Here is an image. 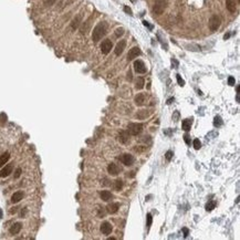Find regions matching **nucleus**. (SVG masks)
<instances>
[{"instance_id": "nucleus-1", "label": "nucleus", "mask_w": 240, "mask_h": 240, "mask_svg": "<svg viewBox=\"0 0 240 240\" xmlns=\"http://www.w3.org/2000/svg\"><path fill=\"white\" fill-rule=\"evenodd\" d=\"M107 31V23L106 22H104V21H102V22H100V23H97L95 26V28L93 29V32H92V40L94 42H97L100 41L101 39L105 35V33H106Z\"/></svg>"}, {"instance_id": "nucleus-2", "label": "nucleus", "mask_w": 240, "mask_h": 240, "mask_svg": "<svg viewBox=\"0 0 240 240\" xmlns=\"http://www.w3.org/2000/svg\"><path fill=\"white\" fill-rule=\"evenodd\" d=\"M167 7V1L166 0H156L154 6H153V12L156 14H162Z\"/></svg>"}, {"instance_id": "nucleus-3", "label": "nucleus", "mask_w": 240, "mask_h": 240, "mask_svg": "<svg viewBox=\"0 0 240 240\" xmlns=\"http://www.w3.org/2000/svg\"><path fill=\"white\" fill-rule=\"evenodd\" d=\"M220 24H221V20L217 14H214L213 17L209 19V29L211 31H217L219 29Z\"/></svg>"}, {"instance_id": "nucleus-4", "label": "nucleus", "mask_w": 240, "mask_h": 240, "mask_svg": "<svg viewBox=\"0 0 240 240\" xmlns=\"http://www.w3.org/2000/svg\"><path fill=\"white\" fill-rule=\"evenodd\" d=\"M128 132H130L131 135H134V136H136L138 134L141 133L142 130H143V124L141 123H132L128 125Z\"/></svg>"}, {"instance_id": "nucleus-5", "label": "nucleus", "mask_w": 240, "mask_h": 240, "mask_svg": "<svg viewBox=\"0 0 240 240\" xmlns=\"http://www.w3.org/2000/svg\"><path fill=\"white\" fill-rule=\"evenodd\" d=\"M134 70L136 73L144 74V73H146V65L142 60H136L134 62Z\"/></svg>"}, {"instance_id": "nucleus-6", "label": "nucleus", "mask_w": 240, "mask_h": 240, "mask_svg": "<svg viewBox=\"0 0 240 240\" xmlns=\"http://www.w3.org/2000/svg\"><path fill=\"white\" fill-rule=\"evenodd\" d=\"M113 48V43L111 40L106 39V40H104V41L101 43V51H102L103 54H107V53H110V51L112 50Z\"/></svg>"}, {"instance_id": "nucleus-7", "label": "nucleus", "mask_w": 240, "mask_h": 240, "mask_svg": "<svg viewBox=\"0 0 240 240\" xmlns=\"http://www.w3.org/2000/svg\"><path fill=\"white\" fill-rule=\"evenodd\" d=\"M107 171L112 176H116L120 174V171H122V167L118 166L117 164H115V163H111L109 165V167H107Z\"/></svg>"}, {"instance_id": "nucleus-8", "label": "nucleus", "mask_w": 240, "mask_h": 240, "mask_svg": "<svg viewBox=\"0 0 240 240\" xmlns=\"http://www.w3.org/2000/svg\"><path fill=\"white\" fill-rule=\"evenodd\" d=\"M141 50H140V48H137V47H134V48H132L128 51V54H127V61H132V60H134L135 58H137L138 55H141Z\"/></svg>"}, {"instance_id": "nucleus-9", "label": "nucleus", "mask_w": 240, "mask_h": 240, "mask_svg": "<svg viewBox=\"0 0 240 240\" xmlns=\"http://www.w3.org/2000/svg\"><path fill=\"white\" fill-rule=\"evenodd\" d=\"M112 230H113L112 225H111L109 221L102 223V225H101V231H102L103 235H110V233L112 232Z\"/></svg>"}, {"instance_id": "nucleus-10", "label": "nucleus", "mask_w": 240, "mask_h": 240, "mask_svg": "<svg viewBox=\"0 0 240 240\" xmlns=\"http://www.w3.org/2000/svg\"><path fill=\"white\" fill-rule=\"evenodd\" d=\"M121 161L126 166H132L134 164V157L131 154H124L122 156V158H121Z\"/></svg>"}, {"instance_id": "nucleus-11", "label": "nucleus", "mask_w": 240, "mask_h": 240, "mask_svg": "<svg viewBox=\"0 0 240 240\" xmlns=\"http://www.w3.org/2000/svg\"><path fill=\"white\" fill-rule=\"evenodd\" d=\"M125 47H126V41H125V40H121V41L116 45V47H115V50H114V51H115V54L116 55L122 54Z\"/></svg>"}, {"instance_id": "nucleus-12", "label": "nucleus", "mask_w": 240, "mask_h": 240, "mask_svg": "<svg viewBox=\"0 0 240 240\" xmlns=\"http://www.w3.org/2000/svg\"><path fill=\"white\" fill-rule=\"evenodd\" d=\"M12 173V165L9 164L7 165V166H5L2 169H1V171H0V177H7V176H9Z\"/></svg>"}, {"instance_id": "nucleus-13", "label": "nucleus", "mask_w": 240, "mask_h": 240, "mask_svg": "<svg viewBox=\"0 0 240 240\" xmlns=\"http://www.w3.org/2000/svg\"><path fill=\"white\" fill-rule=\"evenodd\" d=\"M145 100H146V94L145 93H140V94H137L135 96V104L141 106L145 103Z\"/></svg>"}, {"instance_id": "nucleus-14", "label": "nucleus", "mask_w": 240, "mask_h": 240, "mask_svg": "<svg viewBox=\"0 0 240 240\" xmlns=\"http://www.w3.org/2000/svg\"><path fill=\"white\" fill-rule=\"evenodd\" d=\"M21 228H22V223H14V225L10 227L9 232H10L11 235H17V233L20 232Z\"/></svg>"}, {"instance_id": "nucleus-15", "label": "nucleus", "mask_w": 240, "mask_h": 240, "mask_svg": "<svg viewBox=\"0 0 240 240\" xmlns=\"http://www.w3.org/2000/svg\"><path fill=\"white\" fill-rule=\"evenodd\" d=\"M226 7L227 9L229 10V12L231 14H235L237 10V6H236V1L235 0H227L226 1Z\"/></svg>"}, {"instance_id": "nucleus-16", "label": "nucleus", "mask_w": 240, "mask_h": 240, "mask_svg": "<svg viewBox=\"0 0 240 240\" xmlns=\"http://www.w3.org/2000/svg\"><path fill=\"white\" fill-rule=\"evenodd\" d=\"M118 208H120V204H118V202H112L110 205H107L106 210H107V213L115 214V213H117Z\"/></svg>"}, {"instance_id": "nucleus-17", "label": "nucleus", "mask_w": 240, "mask_h": 240, "mask_svg": "<svg viewBox=\"0 0 240 240\" xmlns=\"http://www.w3.org/2000/svg\"><path fill=\"white\" fill-rule=\"evenodd\" d=\"M24 197V194L22 192H16L14 195L11 196V202H14V204H17L21 200V199Z\"/></svg>"}, {"instance_id": "nucleus-18", "label": "nucleus", "mask_w": 240, "mask_h": 240, "mask_svg": "<svg viewBox=\"0 0 240 240\" xmlns=\"http://www.w3.org/2000/svg\"><path fill=\"white\" fill-rule=\"evenodd\" d=\"M118 141L123 144H127L130 143V137H128V133L127 132H121L118 135Z\"/></svg>"}, {"instance_id": "nucleus-19", "label": "nucleus", "mask_w": 240, "mask_h": 240, "mask_svg": "<svg viewBox=\"0 0 240 240\" xmlns=\"http://www.w3.org/2000/svg\"><path fill=\"white\" fill-rule=\"evenodd\" d=\"M100 196H101V199L104 200V202H109V200H111V199L113 198V195H112L111 192H109V190H103V192L100 194Z\"/></svg>"}, {"instance_id": "nucleus-20", "label": "nucleus", "mask_w": 240, "mask_h": 240, "mask_svg": "<svg viewBox=\"0 0 240 240\" xmlns=\"http://www.w3.org/2000/svg\"><path fill=\"white\" fill-rule=\"evenodd\" d=\"M192 118H187V120H184L183 121V130H185L186 132H188L190 130V127H192Z\"/></svg>"}, {"instance_id": "nucleus-21", "label": "nucleus", "mask_w": 240, "mask_h": 240, "mask_svg": "<svg viewBox=\"0 0 240 240\" xmlns=\"http://www.w3.org/2000/svg\"><path fill=\"white\" fill-rule=\"evenodd\" d=\"M9 158H10V154H9L8 152H6V153H4V154L1 155V156H0V167L4 166V165L9 161Z\"/></svg>"}, {"instance_id": "nucleus-22", "label": "nucleus", "mask_w": 240, "mask_h": 240, "mask_svg": "<svg viewBox=\"0 0 240 240\" xmlns=\"http://www.w3.org/2000/svg\"><path fill=\"white\" fill-rule=\"evenodd\" d=\"M144 84H145V80L143 78H138L136 81V84H135V88L137 90H142L144 88Z\"/></svg>"}, {"instance_id": "nucleus-23", "label": "nucleus", "mask_w": 240, "mask_h": 240, "mask_svg": "<svg viewBox=\"0 0 240 240\" xmlns=\"http://www.w3.org/2000/svg\"><path fill=\"white\" fill-rule=\"evenodd\" d=\"M123 187V182H122V179H116L115 182H114V189L116 190V192H120L121 189Z\"/></svg>"}, {"instance_id": "nucleus-24", "label": "nucleus", "mask_w": 240, "mask_h": 240, "mask_svg": "<svg viewBox=\"0 0 240 240\" xmlns=\"http://www.w3.org/2000/svg\"><path fill=\"white\" fill-rule=\"evenodd\" d=\"M80 22H81V16H78V17H75L74 19H73L72 23H71V27H72V29H76V28L79 27Z\"/></svg>"}, {"instance_id": "nucleus-25", "label": "nucleus", "mask_w": 240, "mask_h": 240, "mask_svg": "<svg viewBox=\"0 0 240 240\" xmlns=\"http://www.w3.org/2000/svg\"><path fill=\"white\" fill-rule=\"evenodd\" d=\"M223 120H221V117L220 116H216L215 117V120H214V126L216 127H220L221 125H223Z\"/></svg>"}, {"instance_id": "nucleus-26", "label": "nucleus", "mask_w": 240, "mask_h": 240, "mask_svg": "<svg viewBox=\"0 0 240 240\" xmlns=\"http://www.w3.org/2000/svg\"><path fill=\"white\" fill-rule=\"evenodd\" d=\"M215 207H216V202H209L206 205V210L207 211H211V210H214Z\"/></svg>"}, {"instance_id": "nucleus-27", "label": "nucleus", "mask_w": 240, "mask_h": 240, "mask_svg": "<svg viewBox=\"0 0 240 240\" xmlns=\"http://www.w3.org/2000/svg\"><path fill=\"white\" fill-rule=\"evenodd\" d=\"M136 116L138 117V118H141V120H144L145 117L148 116V113L146 112V111H141L140 113L136 114Z\"/></svg>"}, {"instance_id": "nucleus-28", "label": "nucleus", "mask_w": 240, "mask_h": 240, "mask_svg": "<svg viewBox=\"0 0 240 240\" xmlns=\"http://www.w3.org/2000/svg\"><path fill=\"white\" fill-rule=\"evenodd\" d=\"M124 34V29L123 28H117L116 30H115V37L116 38H120Z\"/></svg>"}, {"instance_id": "nucleus-29", "label": "nucleus", "mask_w": 240, "mask_h": 240, "mask_svg": "<svg viewBox=\"0 0 240 240\" xmlns=\"http://www.w3.org/2000/svg\"><path fill=\"white\" fill-rule=\"evenodd\" d=\"M194 148L195 149H199V148L202 147V143H200V141H199L198 138H196V140H194Z\"/></svg>"}, {"instance_id": "nucleus-30", "label": "nucleus", "mask_w": 240, "mask_h": 240, "mask_svg": "<svg viewBox=\"0 0 240 240\" xmlns=\"http://www.w3.org/2000/svg\"><path fill=\"white\" fill-rule=\"evenodd\" d=\"M176 78H177V82H178V84L180 86H184L185 85V81H184V80L182 79V76L179 75V74H177V75H176Z\"/></svg>"}, {"instance_id": "nucleus-31", "label": "nucleus", "mask_w": 240, "mask_h": 240, "mask_svg": "<svg viewBox=\"0 0 240 240\" xmlns=\"http://www.w3.org/2000/svg\"><path fill=\"white\" fill-rule=\"evenodd\" d=\"M171 157H173V152H171V151L166 152V154H165V158H166V159L169 162L171 159Z\"/></svg>"}, {"instance_id": "nucleus-32", "label": "nucleus", "mask_w": 240, "mask_h": 240, "mask_svg": "<svg viewBox=\"0 0 240 240\" xmlns=\"http://www.w3.org/2000/svg\"><path fill=\"white\" fill-rule=\"evenodd\" d=\"M152 221H153V217H152L151 214H147V223H146V226L149 228L152 225Z\"/></svg>"}, {"instance_id": "nucleus-33", "label": "nucleus", "mask_w": 240, "mask_h": 240, "mask_svg": "<svg viewBox=\"0 0 240 240\" xmlns=\"http://www.w3.org/2000/svg\"><path fill=\"white\" fill-rule=\"evenodd\" d=\"M235 83H236V80H235V78H233V76H229V78H228V84H229V85H231V86H233V85H235Z\"/></svg>"}, {"instance_id": "nucleus-34", "label": "nucleus", "mask_w": 240, "mask_h": 240, "mask_svg": "<svg viewBox=\"0 0 240 240\" xmlns=\"http://www.w3.org/2000/svg\"><path fill=\"white\" fill-rule=\"evenodd\" d=\"M57 0H45V6H48V7H50V6H52V5L54 4Z\"/></svg>"}, {"instance_id": "nucleus-35", "label": "nucleus", "mask_w": 240, "mask_h": 240, "mask_svg": "<svg viewBox=\"0 0 240 240\" xmlns=\"http://www.w3.org/2000/svg\"><path fill=\"white\" fill-rule=\"evenodd\" d=\"M179 118V112L178 111H176L175 113L173 114V120H174V122H177Z\"/></svg>"}, {"instance_id": "nucleus-36", "label": "nucleus", "mask_w": 240, "mask_h": 240, "mask_svg": "<svg viewBox=\"0 0 240 240\" xmlns=\"http://www.w3.org/2000/svg\"><path fill=\"white\" fill-rule=\"evenodd\" d=\"M20 175H21V168H17L16 173H14V178H19Z\"/></svg>"}, {"instance_id": "nucleus-37", "label": "nucleus", "mask_w": 240, "mask_h": 240, "mask_svg": "<svg viewBox=\"0 0 240 240\" xmlns=\"http://www.w3.org/2000/svg\"><path fill=\"white\" fill-rule=\"evenodd\" d=\"M124 11H125V12H126L127 14H130V16H133V12H132V10H131L130 7L125 6V7H124Z\"/></svg>"}, {"instance_id": "nucleus-38", "label": "nucleus", "mask_w": 240, "mask_h": 240, "mask_svg": "<svg viewBox=\"0 0 240 240\" xmlns=\"http://www.w3.org/2000/svg\"><path fill=\"white\" fill-rule=\"evenodd\" d=\"M184 140H185V142H186V144H190V137H189V135L188 134H185L184 135Z\"/></svg>"}, {"instance_id": "nucleus-39", "label": "nucleus", "mask_w": 240, "mask_h": 240, "mask_svg": "<svg viewBox=\"0 0 240 240\" xmlns=\"http://www.w3.org/2000/svg\"><path fill=\"white\" fill-rule=\"evenodd\" d=\"M143 24H144L145 27H148V29H149V30H152V29H153V26L148 23L147 21H143Z\"/></svg>"}, {"instance_id": "nucleus-40", "label": "nucleus", "mask_w": 240, "mask_h": 240, "mask_svg": "<svg viewBox=\"0 0 240 240\" xmlns=\"http://www.w3.org/2000/svg\"><path fill=\"white\" fill-rule=\"evenodd\" d=\"M6 120H7V115L2 113L1 115H0V121H2V122H6Z\"/></svg>"}, {"instance_id": "nucleus-41", "label": "nucleus", "mask_w": 240, "mask_h": 240, "mask_svg": "<svg viewBox=\"0 0 240 240\" xmlns=\"http://www.w3.org/2000/svg\"><path fill=\"white\" fill-rule=\"evenodd\" d=\"M183 231H184V237H187L188 236V233H189V231H188V229L187 228H183Z\"/></svg>"}, {"instance_id": "nucleus-42", "label": "nucleus", "mask_w": 240, "mask_h": 240, "mask_svg": "<svg viewBox=\"0 0 240 240\" xmlns=\"http://www.w3.org/2000/svg\"><path fill=\"white\" fill-rule=\"evenodd\" d=\"M171 63H174V68H177L178 66V62L176 60H171Z\"/></svg>"}, {"instance_id": "nucleus-43", "label": "nucleus", "mask_w": 240, "mask_h": 240, "mask_svg": "<svg viewBox=\"0 0 240 240\" xmlns=\"http://www.w3.org/2000/svg\"><path fill=\"white\" fill-rule=\"evenodd\" d=\"M26 214H27V209L24 208V209L21 211V217H24V216H26Z\"/></svg>"}, {"instance_id": "nucleus-44", "label": "nucleus", "mask_w": 240, "mask_h": 240, "mask_svg": "<svg viewBox=\"0 0 240 240\" xmlns=\"http://www.w3.org/2000/svg\"><path fill=\"white\" fill-rule=\"evenodd\" d=\"M127 79L130 80H132V73H131V71H128V73H127Z\"/></svg>"}, {"instance_id": "nucleus-45", "label": "nucleus", "mask_w": 240, "mask_h": 240, "mask_svg": "<svg viewBox=\"0 0 240 240\" xmlns=\"http://www.w3.org/2000/svg\"><path fill=\"white\" fill-rule=\"evenodd\" d=\"M230 37V33H227V34H225V37H223V38H225V40H226V39H228Z\"/></svg>"}, {"instance_id": "nucleus-46", "label": "nucleus", "mask_w": 240, "mask_h": 240, "mask_svg": "<svg viewBox=\"0 0 240 240\" xmlns=\"http://www.w3.org/2000/svg\"><path fill=\"white\" fill-rule=\"evenodd\" d=\"M171 102H174V99H169V100H168V101H167V104H171Z\"/></svg>"}, {"instance_id": "nucleus-47", "label": "nucleus", "mask_w": 240, "mask_h": 240, "mask_svg": "<svg viewBox=\"0 0 240 240\" xmlns=\"http://www.w3.org/2000/svg\"><path fill=\"white\" fill-rule=\"evenodd\" d=\"M135 1H136V0H132V2H135Z\"/></svg>"}]
</instances>
